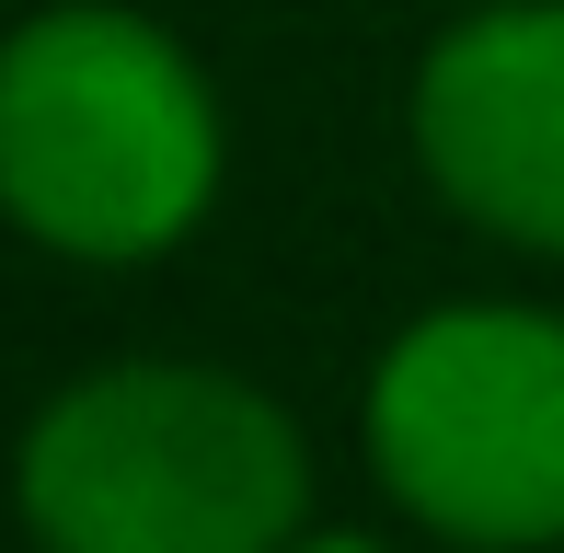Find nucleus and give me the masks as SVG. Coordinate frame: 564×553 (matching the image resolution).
<instances>
[{"label": "nucleus", "mask_w": 564, "mask_h": 553, "mask_svg": "<svg viewBox=\"0 0 564 553\" xmlns=\"http://www.w3.org/2000/svg\"><path fill=\"white\" fill-rule=\"evenodd\" d=\"M219 93L127 0H46L0 35V219L69 265H150L219 208Z\"/></svg>", "instance_id": "1"}, {"label": "nucleus", "mask_w": 564, "mask_h": 553, "mask_svg": "<svg viewBox=\"0 0 564 553\" xmlns=\"http://www.w3.org/2000/svg\"><path fill=\"white\" fill-rule=\"evenodd\" d=\"M12 508L35 553H289L312 449L242 369L116 358L35 404Z\"/></svg>", "instance_id": "2"}, {"label": "nucleus", "mask_w": 564, "mask_h": 553, "mask_svg": "<svg viewBox=\"0 0 564 553\" xmlns=\"http://www.w3.org/2000/svg\"><path fill=\"white\" fill-rule=\"evenodd\" d=\"M369 462L460 553L564 542V323L507 300L403 323L369 369Z\"/></svg>", "instance_id": "3"}, {"label": "nucleus", "mask_w": 564, "mask_h": 553, "mask_svg": "<svg viewBox=\"0 0 564 553\" xmlns=\"http://www.w3.org/2000/svg\"><path fill=\"white\" fill-rule=\"evenodd\" d=\"M415 162L473 231L564 265V0H496L426 46Z\"/></svg>", "instance_id": "4"}, {"label": "nucleus", "mask_w": 564, "mask_h": 553, "mask_svg": "<svg viewBox=\"0 0 564 553\" xmlns=\"http://www.w3.org/2000/svg\"><path fill=\"white\" fill-rule=\"evenodd\" d=\"M289 553H392V542H369V531H300Z\"/></svg>", "instance_id": "5"}]
</instances>
